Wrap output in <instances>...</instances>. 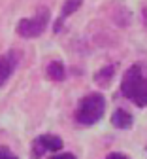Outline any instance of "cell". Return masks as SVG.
Masks as SVG:
<instances>
[{"label": "cell", "mask_w": 147, "mask_h": 159, "mask_svg": "<svg viewBox=\"0 0 147 159\" xmlns=\"http://www.w3.org/2000/svg\"><path fill=\"white\" fill-rule=\"evenodd\" d=\"M121 93L136 106H147V68L132 65L121 80Z\"/></svg>", "instance_id": "6da1fadb"}, {"label": "cell", "mask_w": 147, "mask_h": 159, "mask_svg": "<svg viewBox=\"0 0 147 159\" xmlns=\"http://www.w3.org/2000/svg\"><path fill=\"white\" fill-rule=\"evenodd\" d=\"M104 110H106V98H104L100 93H91L87 97H83L76 112L74 117L79 125H94L98 119L104 116Z\"/></svg>", "instance_id": "7a4b0ae2"}, {"label": "cell", "mask_w": 147, "mask_h": 159, "mask_svg": "<svg viewBox=\"0 0 147 159\" xmlns=\"http://www.w3.org/2000/svg\"><path fill=\"white\" fill-rule=\"evenodd\" d=\"M47 23H49V10L40 8L34 17L21 19L17 23V34L21 38H38L45 32Z\"/></svg>", "instance_id": "3957f363"}, {"label": "cell", "mask_w": 147, "mask_h": 159, "mask_svg": "<svg viewBox=\"0 0 147 159\" xmlns=\"http://www.w3.org/2000/svg\"><path fill=\"white\" fill-rule=\"evenodd\" d=\"M62 150V138L57 136V134H40L34 138L32 142V159H40L44 153L47 152H58Z\"/></svg>", "instance_id": "277c9868"}, {"label": "cell", "mask_w": 147, "mask_h": 159, "mask_svg": "<svg viewBox=\"0 0 147 159\" xmlns=\"http://www.w3.org/2000/svg\"><path fill=\"white\" fill-rule=\"evenodd\" d=\"M15 66H17V57H15V53L0 55V87L8 82V78L13 74Z\"/></svg>", "instance_id": "5b68a950"}, {"label": "cell", "mask_w": 147, "mask_h": 159, "mask_svg": "<svg viewBox=\"0 0 147 159\" xmlns=\"http://www.w3.org/2000/svg\"><path fill=\"white\" fill-rule=\"evenodd\" d=\"M81 4H83V0H66V2L62 4L60 15H58V19H57V23H55V32H60L62 23H64L74 11H77V10L81 8Z\"/></svg>", "instance_id": "8992f818"}, {"label": "cell", "mask_w": 147, "mask_h": 159, "mask_svg": "<svg viewBox=\"0 0 147 159\" xmlns=\"http://www.w3.org/2000/svg\"><path fill=\"white\" fill-rule=\"evenodd\" d=\"M111 123H113V127H117V129H130L132 123H134V117H132L130 112L119 108V110H115L113 116H111Z\"/></svg>", "instance_id": "52a82bcc"}, {"label": "cell", "mask_w": 147, "mask_h": 159, "mask_svg": "<svg viewBox=\"0 0 147 159\" xmlns=\"http://www.w3.org/2000/svg\"><path fill=\"white\" fill-rule=\"evenodd\" d=\"M47 76L55 82H62L66 78V70H64V65L58 63V61H53L47 65Z\"/></svg>", "instance_id": "ba28073f"}, {"label": "cell", "mask_w": 147, "mask_h": 159, "mask_svg": "<svg viewBox=\"0 0 147 159\" xmlns=\"http://www.w3.org/2000/svg\"><path fill=\"white\" fill-rule=\"evenodd\" d=\"M113 72H115V66H113V65H106L104 68H100V70L96 72V76H94L96 84H98V85H108V84L111 82V78H113Z\"/></svg>", "instance_id": "9c48e42d"}, {"label": "cell", "mask_w": 147, "mask_h": 159, "mask_svg": "<svg viewBox=\"0 0 147 159\" xmlns=\"http://www.w3.org/2000/svg\"><path fill=\"white\" fill-rule=\"evenodd\" d=\"M0 159H19L8 146H0Z\"/></svg>", "instance_id": "30bf717a"}, {"label": "cell", "mask_w": 147, "mask_h": 159, "mask_svg": "<svg viewBox=\"0 0 147 159\" xmlns=\"http://www.w3.org/2000/svg\"><path fill=\"white\" fill-rule=\"evenodd\" d=\"M51 159H76V155L74 153H58V155H55Z\"/></svg>", "instance_id": "8fae6325"}, {"label": "cell", "mask_w": 147, "mask_h": 159, "mask_svg": "<svg viewBox=\"0 0 147 159\" xmlns=\"http://www.w3.org/2000/svg\"><path fill=\"white\" fill-rule=\"evenodd\" d=\"M106 159H128L127 155H123V153H119V152H113V153H110Z\"/></svg>", "instance_id": "7c38bea8"}, {"label": "cell", "mask_w": 147, "mask_h": 159, "mask_svg": "<svg viewBox=\"0 0 147 159\" xmlns=\"http://www.w3.org/2000/svg\"><path fill=\"white\" fill-rule=\"evenodd\" d=\"M141 19H143V25L147 27V8H143V11H141Z\"/></svg>", "instance_id": "4fadbf2b"}]
</instances>
